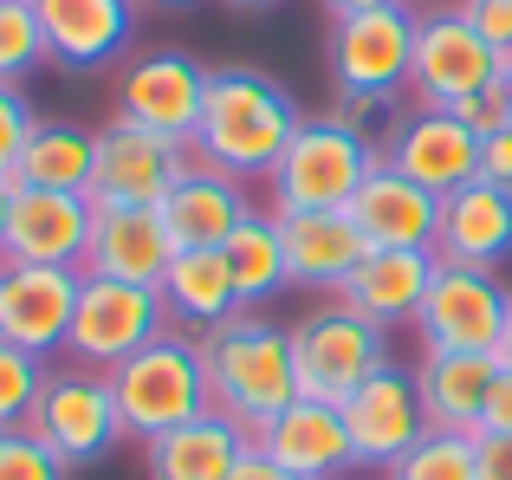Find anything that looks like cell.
I'll return each mask as SVG.
<instances>
[{
	"label": "cell",
	"mask_w": 512,
	"mask_h": 480,
	"mask_svg": "<svg viewBox=\"0 0 512 480\" xmlns=\"http://www.w3.org/2000/svg\"><path fill=\"white\" fill-rule=\"evenodd\" d=\"M299 124H305L299 98L273 72H260V65H214L188 150H195V163L266 189V176L279 169V156L299 137Z\"/></svg>",
	"instance_id": "6da1fadb"
},
{
	"label": "cell",
	"mask_w": 512,
	"mask_h": 480,
	"mask_svg": "<svg viewBox=\"0 0 512 480\" xmlns=\"http://www.w3.org/2000/svg\"><path fill=\"white\" fill-rule=\"evenodd\" d=\"M201 370H208V409L260 435L286 403H299V370H292V331L266 312H234L227 325L201 331Z\"/></svg>",
	"instance_id": "7a4b0ae2"
},
{
	"label": "cell",
	"mask_w": 512,
	"mask_h": 480,
	"mask_svg": "<svg viewBox=\"0 0 512 480\" xmlns=\"http://www.w3.org/2000/svg\"><path fill=\"white\" fill-rule=\"evenodd\" d=\"M111 377V396H117V416H124V435L150 448L156 435L182 429V422L208 416V370H201V344L188 331H163L150 338L137 357H124Z\"/></svg>",
	"instance_id": "3957f363"
},
{
	"label": "cell",
	"mask_w": 512,
	"mask_h": 480,
	"mask_svg": "<svg viewBox=\"0 0 512 480\" xmlns=\"http://www.w3.org/2000/svg\"><path fill=\"white\" fill-rule=\"evenodd\" d=\"M383 163V143L357 137L338 117H305L299 137L286 143L279 169L266 176V215H318V208H350V195Z\"/></svg>",
	"instance_id": "277c9868"
},
{
	"label": "cell",
	"mask_w": 512,
	"mask_h": 480,
	"mask_svg": "<svg viewBox=\"0 0 512 480\" xmlns=\"http://www.w3.org/2000/svg\"><path fill=\"white\" fill-rule=\"evenodd\" d=\"M292 331V370H299V396L312 403H350L376 370H389V331L363 325L357 312H344L338 299H325L318 312H305Z\"/></svg>",
	"instance_id": "5b68a950"
},
{
	"label": "cell",
	"mask_w": 512,
	"mask_h": 480,
	"mask_svg": "<svg viewBox=\"0 0 512 480\" xmlns=\"http://www.w3.org/2000/svg\"><path fill=\"white\" fill-rule=\"evenodd\" d=\"M415 13L422 7H376L331 20L325 65L338 98H409V65H415Z\"/></svg>",
	"instance_id": "8992f818"
},
{
	"label": "cell",
	"mask_w": 512,
	"mask_h": 480,
	"mask_svg": "<svg viewBox=\"0 0 512 480\" xmlns=\"http://www.w3.org/2000/svg\"><path fill=\"white\" fill-rule=\"evenodd\" d=\"M188 169H195V150L143 124L111 117L91 130V202L98 208H163Z\"/></svg>",
	"instance_id": "52a82bcc"
},
{
	"label": "cell",
	"mask_w": 512,
	"mask_h": 480,
	"mask_svg": "<svg viewBox=\"0 0 512 480\" xmlns=\"http://www.w3.org/2000/svg\"><path fill=\"white\" fill-rule=\"evenodd\" d=\"M26 429H33L65 468L104 461L117 442H124V416H117L111 377H104V370H85V364H52V377H46V390H39Z\"/></svg>",
	"instance_id": "ba28073f"
},
{
	"label": "cell",
	"mask_w": 512,
	"mask_h": 480,
	"mask_svg": "<svg viewBox=\"0 0 512 480\" xmlns=\"http://www.w3.org/2000/svg\"><path fill=\"white\" fill-rule=\"evenodd\" d=\"M512 318V286L500 279V266H435L422 312H415V338L422 351H480L493 357Z\"/></svg>",
	"instance_id": "9c48e42d"
},
{
	"label": "cell",
	"mask_w": 512,
	"mask_h": 480,
	"mask_svg": "<svg viewBox=\"0 0 512 480\" xmlns=\"http://www.w3.org/2000/svg\"><path fill=\"white\" fill-rule=\"evenodd\" d=\"M506 59L487 39L467 26L461 7H422L415 13V65H409V98L428 111H448V104L474 98V91L500 85Z\"/></svg>",
	"instance_id": "30bf717a"
},
{
	"label": "cell",
	"mask_w": 512,
	"mask_h": 480,
	"mask_svg": "<svg viewBox=\"0 0 512 480\" xmlns=\"http://www.w3.org/2000/svg\"><path fill=\"white\" fill-rule=\"evenodd\" d=\"M163 331H169V312H163V292L156 286H124V279H91L85 273L65 357L85 364V370H117L124 357H137Z\"/></svg>",
	"instance_id": "8fae6325"
},
{
	"label": "cell",
	"mask_w": 512,
	"mask_h": 480,
	"mask_svg": "<svg viewBox=\"0 0 512 480\" xmlns=\"http://www.w3.org/2000/svg\"><path fill=\"white\" fill-rule=\"evenodd\" d=\"M201 98H208V65H195L188 52H130L117 65V85H111V117L124 124H143L156 137L188 143L201 124Z\"/></svg>",
	"instance_id": "7c38bea8"
},
{
	"label": "cell",
	"mask_w": 512,
	"mask_h": 480,
	"mask_svg": "<svg viewBox=\"0 0 512 480\" xmlns=\"http://www.w3.org/2000/svg\"><path fill=\"white\" fill-rule=\"evenodd\" d=\"M383 163L441 202V195L480 182V137H474V130H467L454 111L409 104V111H402V124L383 137Z\"/></svg>",
	"instance_id": "4fadbf2b"
},
{
	"label": "cell",
	"mask_w": 512,
	"mask_h": 480,
	"mask_svg": "<svg viewBox=\"0 0 512 480\" xmlns=\"http://www.w3.org/2000/svg\"><path fill=\"white\" fill-rule=\"evenodd\" d=\"M78 266H7L0 260V338L33 357H59L78 312Z\"/></svg>",
	"instance_id": "5bb4252c"
},
{
	"label": "cell",
	"mask_w": 512,
	"mask_h": 480,
	"mask_svg": "<svg viewBox=\"0 0 512 480\" xmlns=\"http://www.w3.org/2000/svg\"><path fill=\"white\" fill-rule=\"evenodd\" d=\"M52 65L65 72H111L130 59L137 39V0H33Z\"/></svg>",
	"instance_id": "9a60e30c"
},
{
	"label": "cell",
	"mask_w": 512,
	"mask_h": 480,
	"mask_svg": "<svg viewBox=\"0 0 512 480\" xmlns=\"http://www.w3.org/2000/svg\"><path fill=\"white\" fill-rule=\"evenodd\" d=\"M344 429H350V448H357V468H396V461L428 435L415 370H402V364L376 370V377L344 403Z\"/></svg>",
	"instance_id": "2e32d148"
},
{
	"label": "cell",
	"mask_w": 512,
	"mask_h": 480,
	"mask_svg": "<svg viewBox=\"0 0 512 480\" xmlns=\"http://www.w3.org/2000/svg\"><path fill=\"white\" fill-rule=\"evenodd\" d=\"M91 221H98V202H91V195L20 189L13 195V221H7L0 260L7 266H85Z\"/></svg>",
	"instance_id": "e0dca14e"
},
{
	"label": "cell",
	"mask_w": 512,
	"mask_h": 480,
	"mask_svg": "<svg viewBox=\"0 0 512 480\" xmlns=\"http://www.w3.org/2000/svg\"><path fill=\"white\" fill-rule=\"evenodd\" d=\"M253 448H260L266 461H279L286 474H299V480H344L357 468L344 409L338 403H312V396H299V403L279 409V416L253 435Z\"/></svg>",
	"instance_id": "ac0fdd59"
},
{
	"label": "cell",
	"mask_w": 512,
	"mask_h": 480,
	"mask_svg": "<svg viewBox=\"0 0 512 480\" xmlns=\"http://www.w3.org/2000/svg\"><path fill=\"white\" fill-rule=\"evenodd\" d=\"M175 253L182 247H175L163 208H98L91 247H85V266H78V273L124 279V286H163Z\"/></svg>",
	"instance_id": "d6986e66"
},
{
	"label": "cell",
	"mask_w": 512,
	"mask_h": 480,
	"mask_svg": "<svg viewBox=\"0 0 512 480\" xmlns=\"http://www.w3.org/2000/svg\"><path fill=\"white\" fill-rule=\"evenodd\" d=\"M435 266H441L435 247H376L370 260L344 279L338 305H344V312H357L363 325H376V331L415 325L428 286H435Z\"/></svg>",
	"instance_id": "ffe728a7"
},
{
	"label": "cell",
	"mask_w": 512,
	"mask_h": 480,
	"mask_svg": "<svg viewBox=\"0 0 512 480\" xmlns=\"http://www.w3.org/2000/svg\"><path fill=\"white\" fill-rule=\"evenodd\" d=\"M279 234H286L292 286H299V292H325V299H338L344 279L376 253L344 208H318V215H279Z\"/></svg>",
	"instance_id": "44dd1931"
},
{
	"label": "cell",
	"mask_w": 512,
	"mask_h": 480,
	"mask_svg": "<svg viewBox=\"0 0 512 480\" xmlns=\"http://www.w3.org/2000/svg\"><path fill=\"white\" fill-rule=\"evenodd\" d=\"M435 253L448 266H500L512 253V189H500V182H467V189L441 195Z\"/></svg>",
	"instance_id": "7402d4cb"
},
{
	"label": "cell",
	"mask_w": 512,
	"mask_h": 480,
	"mask_svg": "<svg viewBox=\"0 0 512 480\" xmlns=\"http://www.w3.org/2000/svg\"><path fill=\"white\" fill-rule=\"evenodd\" d=\"M247 455H253V435L240 422H227L221 409H208V416L156 435L143 448V474L150 480H234V468Z\"/></svg>",
	"instance_id": "603a6c76"
},
{
	"label": "cell",
	"mask_w": 512,
	"mask_h": 480,
	"mask_svg": "<svg viewBox=\"0 0 512 480\" xmlns=\"http://www.w3.org/2000/svg\"><path fill=\"white\" fill-rule=\"evenodd\" d=\"M344 215L363 228L370 247H435V228H441V202L428 189H415L409 176H396L389 163L370 169V182L350 195Z\"/></svg>",
	"instance_id": "cb8c5ba5"
},
{
	"label": "cell",
	"mask_w": 512,
	"mask_h": 480,
	"mask_svg": "<svg viewBox=\"0 0 512 480\" xmlns=\"http://www.w3.org/2000/svg\"><path fill=\"white\" fill-rule=\"evenodd\" d=\"M493 377H500V364L480 351H422L415 357V390H422L428 429L480 435V409H487Z\"/></svg>",
	"instance_id": "d4e9b609"
},
{
	"label": "cell",
	"mask_w": 512,
	"mask_h": 480,
	"mask_svg": "<svg viewBox=\"0 0 512 480\" xmlns=\"http://www.w3.org/2000/svg\"><path fill=\"white\" fill-rule=\"evenodd\" d=\"M247 215H253L247 182L221 176V169H208V163L188 169V176L169 189V202H163V221H169L175 247H227Z\"/></svg>",
	"instance_id": "484cf974"
},
{
	"label": "cell",
	"mask_w": 512,
	"mask_h": 480,
	"mask_svg": "<svg viewBox=\"0 0 512 480\" xmlns=\"http://www.w3.org/2000/svg\"><path fill=\"white\" fill-rule=\"evenodd\" d=\"M163 312L175 331L201 338V331L227 325L240 312V292H234V273H227V253L221 247H182L163 273Z\"/></svg>",
	"instance_id": "4316f807"
},
{
	"label": "cell",
	"mask_w": 512,
	"mask_h": 480,
	"mask_svg": "<svg viewBox=\"0 0 512 480\" xmlns=\"http://www.w3.org/2000/svg\"><path fill=\"white\" fill-rule=\"evenodd\" d=\"M221 253H227V273H234L240 312H260V305H273L279 292L292 286L286 234H279V215H266V208H253V215L234 228V240H227Z\"/></svg>",
	"instance_id": "83f0119b"
},
{
	"label": "cell",
	"mask_w": 512,
	"mask_h": 480,
	"mask_svg": "<svg viewBox=\"0 0 512 480\" xmlns=\"http://www.w3.org/2000/svg\"><path fill=\"white\" fill-rule=\"evenodd\" d=\"M20 189H65V195H91V130L78 124H46L39 117L26 137L20 163H13Z\"/></svg>",
	"instance_id": "f1b7e54d"
},
{
	"label": "cell",
	"mask_w": 512,
	"mask_h": 480,
	"mask_svg": "<svg viewBox=\"0 0 512 480\" xmlns=\"http://www.w3.org/2000/svg\"><path fill=\"white\" fill-rule=\"evenodd\" d=\"M474 442L480 435H448V429H428L396 468H383V480H480L474 474Z\"/></svg>",
	"instance_id": "f546056e"
},
{
	"label": "cell",
	"mask_w": 512,
	"mask_h": 480,
	"mask_svg": "<svg viewBox=\"0 0 512 480\" xmlns=\"http://www.w3.org/2000/svg\"><path fill=\"white\" fill-rule=\"evenodd\" d=\"M39 65H52V52L33 0H0V85H26Z\"/></svg>",
	"instance_id": "4dcf8cb0"
},
{
	"label": "cell",
	"mask_w": 512,
	"mask_h": 480,
	"mask_svg": "<svg viewBox=\"0 0 512 480\" xmlns=\"http://www.w3.org/2000/svg\"><path fill=\"white\" fill-rule=\"evenodd\" d=\"M46 377H52V357H33V351L0 338V429H26Z\"/></svg>",
	"instance_id": "1f68e13d"
},
{
	"label": "cell",
	"mask_w": 512,
	"mask_h": 480,
	"mask_svg": "<svg viewBox=\"0 0 512 480\" xmlns=\"http://www.w3.org/2000/svg\"><path fill=\"white\" fill-rule=\"evenodd\" d=\"M0 480H72V468L33 429H0Z\"/></svg>",
	"instance_id": "d6a6232c"
},
{
	"label": "cell",
	"mask_w": 512,
	"mask_h": 480,
	"mask_svg": "<svg viewBox=\"0 0 512 480\" xmlns=\"http://www.w3.org/2000/svg\"><path fill=\"white\" fill-rule=\"evenodd\" d=\"M33 104H26L20 85H0V176H13V163H20L26 137H33Z\"/></svg>",
	"instance_id": "836d02e7"
},
{
	"label": "cell",
	"mask_w": 512,
	"mask_h": 480,
	"mask_svg": "<svg viewBox=\"0 0 512 480\" xmlns=\"http://www.w3.org/2000/svg\"><path fill=\"white\" fill-rule=\"evenodd\" d=\"M454 117H461L474 137H493V130H506L512 124V98H506V78L500 85H487V91H474V98H461V104H448Z\"/></svg>",
	"instance_id": "e575fe53"
},
{
	"label": "cell",
	"mask_w": 512,
	"mask_h": 480,
	"mask_svg": "<svg viewBox=\"0 0 512 480\" xmlns=\"http://www.w3.org/2000/svg\"><path fill=\"white\" fill-rule=\"evenodd\" d=\"M454 7L467 13V26H474L493 52H500L506 72H512V0H454Z\"/></svg>",
	"instance_id": "d590c367"
},
{
	"label": "cell",
	"mask_w": 512,
	"mask_h": 480,
	"mask_svg": "<svg viewBox=\"0 0 512 480\" xmlns=\"http://www.w3.org/2000/svg\"><path fill=\"white\" fill-rule=\"evenodd\" d=\"M480 182H500V189H512V124L493 130V137H480Z\"/></svg>",
	"instance_id": "8d00e7d4"
},
{
	"label": "cell",
	"mask_w": 512,
	"mask_h": 480,
	"mask_svg": "<svg viewBox=\"0 0 512 480\" xmlns=\"http://www.w3.org/2000/svg\"><path fill=\"white\" fill-rule=\"evenodd\" d=\"M480 435H512V370L493 377L487 409H480Z\"/></svg>",
	"instance_id": "74e56055"
},
{
	"label": "cell",
	"mask_w": 512,
	"mask_h": 480,
	"mask_svg": "<svg viewBox=\"0 0 512 480\" xmlns=\"http://www.w3.org/2000/svg\"><path fill=\"white\" fill-rule=\"evenodd\" d=\"M474 474L480 480H512V435H480L474 442Z\"/></svg>",
	"instance_id": "f35d334b"
},
{
	"label": "cell",
	"mask_w": 512,
	"mask_h": 480,
	"mask_svg": "<svg viewBox=\"0 0 512 480\" xmlns=\"http://www.w3.org/2000/svg\"><path fill=\"white\" fill-rule=\"evenodd\" d=\"M234 480H299V474H286V468H279V461H266L260 448H253V455H247V461H240V468H234Z\"/></svg>",
	"instance_id": "ab89813d"
},
{
	"label": "cell",
	"mask_w": 512,
	"mask_h": 480,
	"mask_svg": "<svg viewBox=\"0 0 512 480\" xmlns=\"http://www.w3.org/2000/svg\"><path fill=\"white\" fill-rule=\"evenodd\" d=\"M331 20H350V13H376V7H402V0H318Z\"/></svg>",
	"instance_id": "60d3db41"
},
{
	"label": "cell",
	"mask_w": 512,
	"mask_h": 480,
	"mask_svg": "<svg viewBox=\"0 0 512 480\" xmlns=\"http://www.w3.org/2000/svg\"><path fill=\"white\" fill-rule=\"evenodd\" d=\"M13 195H20V182L0 176V247H7V221H13Z\"/></svg>",
	"instance_id": "b9f144b4"
},
{
	"label": "cell",
	"mask_w": 512,
	"mask_h": 480,
	"mask_svg": "<svg viewBox=\"0 0 512 480\" xmlns=\"http://www.w3.org/2000/svg\"><path fill=\"white\" fill-rule=\"evenodd\" d=\"M137 7H156V13H182V7H201V0H137Z\"/></svg>",
	"instance_id": "7bdbcfd3"
},
{
	"label": "cell",
	"mask_w": 512,
	"mask_h": 480,
	"mask_svg": "<svg viewBox=\"0 0 512 480\" xmlns=\"http://www.w3.org/2000/svg\"><path fill=\"white\" fill-rule=\"evenodd\" d=\"M493 364L512 370V318H506V338H500V351H493Z\"/></svg>",
	"instance_id": "ee69618b"
},
{
	"label": "cell",
	"mask_w": 512,
	"mask_h": 480,
	"mask_svg": "<svg viewBox=\"0 0 512 480\" xmlns=\"http://www.w3.org/2000/svg\"><path fill=\"white\" fill-rule=\"evenodd\" d=\"M227 7H240V13H266V7H279V0H227Z\"/></svg>",
	"instance_id": "f6af8a7d"
},
{
	"label": "cell",
	"mask_w": 512,
	"mask_h": 480,
	"mask_svg": "<svg viewBox=\"0 0 512 480\" xmlns=\"http://www.w3.org/2000/svg\"><path fill=\"white\" fill-rule=\"evenodd\" d=\"M506 98H512V72H506Z\"/></svg>",
	"instance_id": "bcb514c9"
},
{
	"label": "cell",
	"mask_w": 512,
	"mask_h": 480,
	"mask_svg": "<svg viewBox=\"0 0 512 480\" xmlns=\"http://www.w3.org/2000/svg\"><path fill=\"white\" fill-rule=\"evenodd\" d=\"M409 7H415V0H409Z\"/></svg>",
	"instance_id": "7dc6e473"
}]
</instances>
